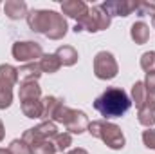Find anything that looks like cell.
Returning <instances> with one entry per match:
<instances>
[{
    "instance_id": "1",
    "label": "cell",
    "mask_w": 155,
    "mask_h": 154,
    "mask_svg": "<svg viewBox=\"0 0 155 154\" xmlns=\"http://www.w3.org/2000/svg\"><path fill=\"white\" fill-rule=\"evenodd\" d=\"M130 107H132V100L126 94V91H123L121 87H108L103 94H99L94 100V109L107 120L121 118L128 113Z\"/></svg>"
},
{
    "instance_id": "2",
    "label": "cell",
    "mask_w": 155,
    "mask_h": 154,
    "mask_svg": "<svg viewBox=\"0 0 155 154\" xmlns=\"http://www.w3.org/2000/svg\"><path fill=\"white\" fill-rule=\"evenodd\" d=\"M90 136L94 138H99L108 149L112 151H121L126 143L124 140V134L121 131V127L112 123V121H107V120H96V121H90L88 123V129Z\"/></svg>"
},
{
    "instance_id": "3",
    "label": "cell",
    "mask_w": 155,
    "mask_h": 154,
    "mask_svg": "<svg viewBox=\"0 0 155 154\" xmlns=\"http://www.w3.org/2000/svg\"><path fill=\"white\" fill-rule=\"evenodd\" d=\"M110 15L101 7V5H94L88 9V13L76 22L74 26V33H81V31H88V33H97V31H105L110 27Z\"/></svg>"
},
{
    "instance_id": "4",
    "label": "cell",
    "mask_w": 155,
    "mask_h": 154,
    "mask_svg": "<svg viewBox=\"0 0 155 154\" xmlns=\"http://www.w3.org/2000/svg\"><path fill=\"white\" fill-rule=\"evenodd\" d=\"M119 73L117 60L114 58L112 53L108 51H99L94 56V75L99 80H112Z\"/></svg>"
},
{
    "instance_id": "5",
    "label": "cell",
    "mask_w": 155,
    "mask_h": 154,
    "mask_svg": "<svg viewBox=\"0 0 155 154\" xmlns=\"http://www.w3.org/2000/svg\"><path fill=\"white\" fill-rule=\"evenodd\" d=\"M22 140L27 143L31 154H54V152H58L56 147H54V142L49 140V138H45L43 134H40L35 127L24 131Z\"/></svg>"
},
{
    "instance_id": "6",
    "label": "cell",
    "mask_w": 155,
    "mask_h": 154,
    "mask_svg": "<svg viewBox=\"0 0 155 154\" xmlns=\"http://www.w3.org/2000/svg\"><path fill=\"white\" fill-rule=\"evenodd\" d=\"M11 54L16 62H22V64H31L35 62L36 58L43 56V49L38 42H33V40H24V42H15L13 47H11Z\"/></svg>"
},
{
    "instance_id": "7",
    "label": "cell",
    "mask_w": 155,
    "mask_h": 154,
    "mask_svg": "<svg viewBox=\"0 0 155 154\" xmlns=\"http://www.w3.org/2000/svg\"><path fill=\"white\" fill-rule=\"evenodd\" d=\"M51 16H52V11H47V9H33V11L27 13V26L35 33L47 35L49 24H51Z\"/></svg>"
},
{
    "instance_id": "8",
    "label": "cell",
    "mask_w": 155,
    "mask_h": 154,
    "mask_svg": "<svg viewBox=\"0 0 155 154\" xmlns=\"http://www.w3.org/2000/svg\"><path fill=\"white\" fill-rule=\"evenodd\" d=\"M101 7L112 16H128L134 11H137L139 2L137 0H107L101 4Z\"/></svg>"
},
{
    "instance_id": "9",
    "label": "cell",
    "mask_w": 155,
    "mask_h": 154,
    "mask_svg": "<svg viewBox=\"0 0 155 154\" xmlns=\"http://www.w3.org/2000/svg\"><path fill=\"white\" fill-rule=\"evenodd\" d=\"M88 116L85 114L83 111H78V109H71L69 111V116L65 120V129L69 134H83L87 129H88Z\"/></svg>"
},
{
    "instance_id": "10",
    "label": "cell",
    "mask_w": 155,
    "mask_h": 154,
    "mask_svg": "<svg viewBox=\"0 0 155 154\" xmlns=\"http://www.w3.org/2000/svg\"><path fill=\"white\" fill-rule=\"evenodd\" d=\"M69 31V26H67V20L63 15L52 11V16H51V24H49V31H47V38L51 40H61Z\"/></svg>"
},
{
    "instance_id": "11",
    "label": "cell",
    "mask_w": 155,
    "mask_h": 154,
    "mask_svg": "<svg viewBox=\"0 0 155 154\" xmlns=\"http://www.w3.org/2000/svg\"><path fill=\"white\" fill-rule=\"evenodd\" d=\"M88 9L90 7L83 0H65V2H61V13L71 16V18H74L76 22H79L88 13Z\"/></svg>"
},
{
    "instance_id": "12",
    "label": "cell",
    "mask_w": 155,
    "mask_h": 154,
    "mask_svg": "<svg viewBox=\"0 0 155 154\" xmlns=\"http://www.w3.org/2000/svg\"><path fill=\"white\" fill-rule=\"evenodd\" d=\"M4 11L7 15V18L11 20H20V18H27V4L24 0H7L4 4Z\"/></svg>"
},
{
    "instance_id": "13",
    "label": "cell",
    "mask_w": 155,
    "mask_h": 154,
    "mask_svg": "<svg viewBox=\"0 0 155 154\" xmlns=\"http://www.w3.org/2000/svg\"><path fill=\"white\" fill-rule=\"evenodd\" d=\"M61 103H63V100L58 98V96H45V98H41V116H40V120L52 121V116H54L56 109Z\"/></svg>"
},
{
    "instance_id": "14",
    "label": "cell",
    "mask_w": 155,
    "mask_h": 154,
    "mask_svg": "<svg viewBox=\"0 0 155 154\" xmlns=\"http://www.w3.org/2000/svg\"><path fill=\"white\" fill-rule=\"evenodd\" d=\"M41 67L38 62H31V64H24L18 67V80L24 82H38V78L41 76Z\"/></svg>"
},
{
    "instance_id": "15",
    "label": "cell",
    "mask_w": 155,
    "mask_h": 154,
    "mask_svg": "<svg viewBox=\"0 0 155 154\" xmlns=\"http://www.w3.org/2000/svg\"><path fill=\"white\" fill-rule=\"evenodd\" d=\"M40 96H41V87L38 85V82H24V83H20V89H18L20 103L27 102V100H40Z\"/></svg>"
},
{
    "instance_id": "16",
    "label": "cell",
    "mask_w": 155,
    "mask_h": 154,
    "mask_svg": "<svg viewBox=\"0 0 155 154\" xmlns=\"http://www.w3.org/2000/svg\"><path fill=\"white\" fill-rule=\"evenodd\" d=\"M56 56L60 58L61 65H65V67H72L78 62V58H79V56H78V51L72 45H61V47H58Z\"/></svg>"
},
{
    "instance_id": "17",
    "label": "cell",
    "mask_w": 155,
    "mask_h": 154,
    "mask_svg": "<svg viewBox=\"0 0 155 154\" xmlns=\"http://www.w3.org/2000/svg\"><path fill=\"white\" fill-rule=\"evenodd\" d=\"M38 64H40V67H41V73H49V75L58 73L60 67H61V62H60V58L56 56V53H47V54H43V56L40 58Z\"/></svg>"
},
{
    "instance_id": "18",
    "label": "cell",
    "mask_w": 155,
    "mask_h": 154,
    "mask_svg": "<svg viewBox=\"0 0 155 154\" xmlns=\"http://www.w3.org/2000/svg\"><path fill=\"white\" fill-rule=\"evenodd\" d=\"M130 37H132V40L137 45H143V44H146L148 38H150V27L144 22H135L130 27Z\"/></svg>"
},
{
    "instance_id": "19",
    "label": "cell",
    "mask_w": 155,
    "mask_h": 154,
    "mask_svg": "<svg viewBox=\"0 0 155 154\" xmlns=\"http://www.w3.org/2000/svg\"><path fill=\"white\" fill-rule=\"evenodd\" d=\"M132 103H135V107L137 109H141L144 103H146V100H148V91H146V87H144V82H135L134 85H132Z\"/></svg>"
},
{
    "instance_id": "20",
    "label": "cell",
    "mask_w": 155,
    "mask_h": 154,
    "mask_svg": "<svg viewBox=\"0 0 155 154\" xmlns=\"http://www.w3.org/2000/svg\"><path fill=\"white\" fill-rule=\"evenodd\" d=\"M22 113L24 116L35 120L41 116V98L40 100H27V102H22Z\"/></svg>"
},
{
    "instance_id": "21",
    "label": "cell",
    "mask_w": 155,
    "mask_h": 154,
    "mask_svg": "<svg viewBox=\"0 0 155 154\" xmlns=\"http://www.w3.org/2000/svg\"><path fill=\"white\" fill-rule=\"evenodd\" d=\"M137 120H139V123H141V125H144V127L152 129V127L155 125V109L144 103V105L139 109V113H137Z\"/></svg>"
},
{
    "instance_id": "22",
    "label": "cell",
    "mask_w": 155,
    "mask_h": 154,
    "mask_svg": "<svg viewBox=\"0 0 155 154\" xmlns=\"http://www.w3.org/2000/svg\"><path fill=\"white\" fill-rule=\"evenodd\" d=\"M0 80L15 87L16 82H18V69L9 65V64H2L0 65Z\"/></svg>"
},
{
    "instance_id": "23",
    "label": "cell",
    "mask_w": 155,
    "mask_h": 154,
    "mask_svg": "<svg viewBox=\"0 0 155 154\" xmlns=\"http://www.w3.org/2000/svg\"><path fill=\"white\" fill-rule=\"evenodd\" d=\"M13 103V85L0 80V111L11 107Z\"/></svg>"
},
{
    "instance_id": "24",
    "label": "cell",
    "mask_w": 155,
    "mask_h": 154,
    "mask_svg": "<svg viewBox=\"0 0 155 154\" xmlns=\"http://www.w3.org/2000/svg\"><path fill=\"white\" fill-rule=\"evenodd\" d=\"M52 142H54L56 151H58V152H63V151H67V149L72 145V136H71L69 132H58Z\"/></svg>"
},
{
    "instance_id": "25",
    "label": "cell",
    "mask_w": 155,
    "mask_h": 154,
    "mask_svg": "<svg viewBox=\"0 0 155 154\" xmlns=\"http://www.w3.org/2000/svg\"><path fill=\"white\" fill-rule=\"evenodd\" d=\"M35 129L38 131L40 134H43L45 138H49V140H54L56 134H58V127H56L54 121H41L40 125L35 127Z\"/></svg>"
},
{
    "instance_id": "26",
    "label": "cell",
    "mask_w": 155,
    "mask_h": 154,
    "mask_svg": "<svg viewBox=\"0 0 155 154\" xmlns=\"http://www.w3.org/2000/svg\"><path fill=\"white\" fill-rule=\"evenodd\" d=\"M153 67H155V53L153 51L143 53V56H141V69L150 73V71H153Z\"/></svg>"
},
{
    "instance_id": "27",
    "label": "cell",
    "mask_w": 155,
    "mask_h": 154,
    "mask_svg": "<svg viewBox=\"0 0 155 154\" xmlns=\"http://www.w3.org/2000/svg\"><path fill=\"white\" fill-rule=\"evenodd\" d=\"M7 149H9V152L11 154H31L29 147H27V143H25L24 140H13L11 145H9Z\"/></svg>"
},
{
    "instance_id": "28",
    "label": "cell",
    "mask_w": 155,
    "mask_h": 154,
    "mask_svg": "<svg viewBox=\"0 0 155 154\" xmlns=\"http://www.w3.org/2000/svg\"><path fill=\"white\" fill-rule=\"evenodd\" d=\"M135 13H139V16L155 15V2H139V7H137Z\"/></svg>"
},
{
    "instance_id": "29",
    "label": "cell",
    "mask_w": 155,
    "mask_h": 154,
    "mask_svg": "<svg viewBox=\"0 0 155 154\" xmlns=\"http://www.w3.org/2000/svg\"><path fill=\"white\" fill-rule=\"evenodd\" d=\"M143 143H144V147L155 151V129H148L143 132Z\"/></svg>"
},
{
    "instance_id": "30",
    "label": "cell",
    "mask_w": 155,
    "mask_h": 154,
    "mask_svg": "<svg viewBox=\"0 0 155 154\" xmlns=\"http://www.w3.org/2000/svg\"><path fill=\"white\" fill-rule=\"evenodd\" d=\"M144 87L148 91V94H155V69L146 73V78H144Z\"/></svg>"
},
{
    "instance_id": "31",
    "label": "cell",
    "mask_w": 155,
    "mask_h": 154,
    "mask_svg": "<svg viewBox=\"0 0 155 154\" xmlns=\"http://www.w3.org/2000/svg\"><path fill=\"white\" fill-rule=\"evenodd\" d=\"M146 105H150V107H153V109H155V94H148Z\"/></svg>"
},
{
    "instance_id": "32",
    "label": "cell",
    "mask_w": 155,
    "mask_h": 154,
    "mask_svg": "<svg viewBox=\"0 0 155 154\" xmlns=\"http://www.w3.org/2000/svg\"><path fill=\"white\" fill-rule=\"evenodd\" d=\"M67 154H88V152H87L85 149H79V147H78V149H72V151H69Z\"/></svg>"
},
{
    "instance_id": "33",
    "label": "cell",
    "mask_w": 155,
    "mask_h": 154,
    "mask_svg": "<svg viewBox=\"0 0 155 154\" xmlns=\"http://www.w3.org/2000/svg\"><path fill=\"white\" fill-rule=\"evenodd\" d=\"M4 136H5V129H4V123H2V120H0V142L4 140Z\"/></svg>"
},
{
    "instance_id": "34",
    "label": "cell",
    "mask_w": 155,
    "mask_h": 154,
    "mask_svg": "<svg viewBox=\"0 0 155 154\" xmlns=\"http://www.w3.org/2000/svg\"><path fill=\"white\" fill-rule=\"evenodd\" d=\"M0 154H11V152H9V149H0Z\"/></svg>"
},
{
    "instance_id": "35",
    "label": "cell",
    "mask_w": 155,
    "mask_h": 154,
    "mask_svg": "<svg viewBox=\"0 0 155 154\" xmlns=\"http://www.w3.org/2000/svg\"><path fill=\"white\" fill-rule=\"evenodd\" d=\"M152 26L155 27V15H153V18H152Z\"/></svg>"
}]
</instances>
